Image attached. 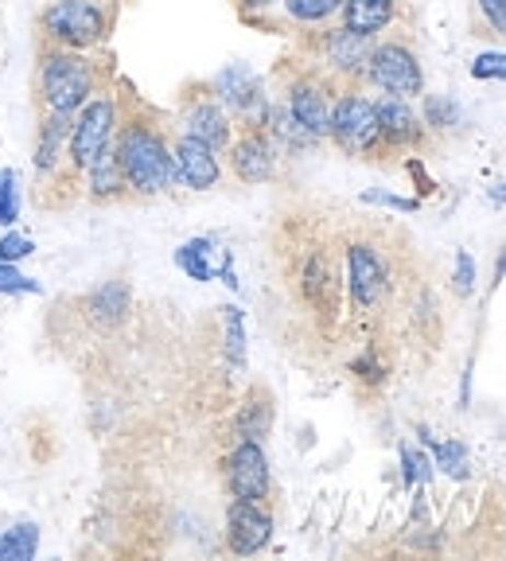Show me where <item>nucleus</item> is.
<instances>
[{
	"mask_svg": "<svg viewBox=\"0 0 506 561\" xmlns=\"http://www.w3.org/2000/svg\"><path fill=\"white\" fill-rule=\"evenodd\" d=\"M114 149H117V160H122L125 187H129V192L157 195V192H164V187H172V180H175L172 149H168V140L160 137L149 122H122Z\"/></svg>",
	"mask_w": 506,
	"mask_h": 561,
	"instance_id": "obj_1",
	"label": "nucleus"
},
{
	"mask_svg": "<svg viewBox=\"0 0 506 561\" xmlns=\"http://www.w3.org/2000/svg\"><path fill=\"white\" fill-rule=\"evenodd\" d=\"M97 94V70L82 51L55 47L39 59V102L47 114L74 117Z\"/></svg>",
	"mask_w": 506,
	"mask_h": 561,
	"instance_id": "obj_2",
	"label": "nucleus"
},
{
	"mask_svg": "<svg viewBox=\"0 0 506 561\" xmlns=\"http://www.w3.org/2000/svg\"><path fill=\"white\" fill-rule=\"evenodd\" d=\"M39 27L55 47L67 51H90L110 35V16L97 0H51L39 12Z\"/></svg>",
	"mask_w": 506,
	"mask_h": 561,
	"instance_id": "obj_3",
	"label": "nucleus"
},
{
	"mask_svg": "<svg viewBox=\"0 0 506 561\" xmlns=\"http://www.w3.org/2000/svg\"><path fill=\"white\" fill-rule=\"evenodd\" d=\"M117 129H122L117 98L94 94L79 114H74V122H70V140H67L70 168H74V172H87V168L117 140Z\"/></svg>",
	"mask_w": 506,
	"mask_h": 561,
	"instance_id": "obj_4",
	"label": "nucleus"
},
{
	"mask_svg": "<svg viewBox=\"0 0 506 561\" xmlns=\"http://www.w3.org/2000/svg\"><path fill=\"white\" fill-rule=\"evenodd\" d=\"M327 137H332L343 152H350V157H367V152H375L378 145H382L375 102L363 94H343L340 102H332Z\"/></svg>",
	"mask_w": 506,
	"mask_h": 561,
	"instance_id": "obj_5",
	"label": "nucleus"
},
{
	"mask_svg": "<svg viewBox=\"0 0 506 561\" xmlns=\"http://www.w3.org/2000/svg\"><path fill=\"white\" fill-rule=\"evenodd\" d=\"M367 79L375 82L382 94L393 98H417L425 90V70H421L417 55L405 44H378L370 51Z\"/></svg>",
	"mask_w": 506,
	"mask_h": 561,
	"instance_id": "obj_6",
	"label": "nucleus"
},
{
	"mask_svg": "<svg viewBox=\"0 0 506 561\" xmlns=\"http://www.w3.org/2000/svg\"><path fill=\"white\" fill-rule=\"evenodd\" d=\"M227 488L234 500L262 503L273 488L269 476V456H265L262 440H238L234 453L227 456Z\"/></svg>",
	"mask_w": 506,
	"mask_h": 561,
	"instance_id": "obj_7",
	"label": "nucleus"
},
{
	"mask_svg": "<svg viewBox=\"0 0 506 561\" xmlns=\"http://www.w3.org/2000/svg\"><path fill=\"white\" fill-rule=\"evenodd\" d=\"M215 94H219V105L230 110V114L245 117L250 125L262 122L265 114V82L253 75L245 62H230L227 70H219V79H215Z\"/></svg>",
	"mask_w": 506,
	"mask_h": 561,
	"instance_id": "obj_8",
	"label": "nucleus"
},
{
	"mask_svg": "<svg viewBox=\"0 0 506 561\" xmlns=\"http://www.w3.org/2000/svg\"><path fill=\"white\" fill-rule=\"evenodd\" d=\"M273 538V515L253 500H234L227 511V546L238 558L262 553Z\"/></svg>",
	"mask_w": 506,
	"mask_h": 561,
	"instance_id": "obj_9",
	"label": "nucleus"
},
{
	"mask_svg": "<svg viewBox=\"0 0 506 561\" xmlns=\"http://www.w3.org/2000/svg\"><path fill=\"white\" fill-rule=\"evenodd\" d=\"M347 280H350V297L358 308H375L386 297V285H390V273L375 245L355 242L347 250Z\"/></svg>",
	"mask_w": 506,
	"mask_h": 561,
	"instance_id": "obj_10",
	"label": "nucleus"
},
{
	"mask_svg": "<svg viewBox=\"0 0 506 561\" xmlns=\"http://www.w3.org/2000/svg\"><path fill=\"white\" fill-rule=\"evenodd\" d=\"M277 160L280 149L269 140L265 129H250L245 137L234 140V149H230V168H234L238 180L245 184H265L277 175Z\"/></svg>",
	"mask_w": 506,
	"mask_h": 561,
	"instance_id": "obj_11",
	"label": "nucleus"
},
{
	"mask_svg": "<svg viewBox=\"0 0 506 561\" xmlns=\"http://www.w3.org/2000/svg\"><path fill=\"white\" fill-rule=\"evenodd\" d=\"M172 164H175V180L184 187H192V192H207V187L219 184V175H222L219 152L210 149V145H203V140L187 137V133L175 140Z\"/></svg>",
	"mask_w": 506,
	"mask_h": 561,
	"instance_id": "obj_12",
	"label": "nucleus"
},
{
	"mask_svg": "<svg viewBox=\"0 0 506 561\" xmlns=\"http://www.w3.org/2000/svg\"><path fill=\"white\" fill-rule=\"evenodd\" d=\"M175 265L187 273L192 280H215L222 277L230 289H238V277H234V265H230V254L222 250L215 238H192L175 250Z\"/></svg>",
	"mask_w": 506,
	"mask_h": 561,
	"instance_id": "obj_13",
	"label": "nucleus"
},
{
	"mask_svg": "<svg viewBox=\"0 0 506 561\" xmlns=\"http://www.w3.org/2000/svg\"><path fill=\"white\" fill-rule=\"evenodd\" d=\"M375 51V39L370 35L347 32V27H335V32L323 35V59L327 67L347 75V79H367V62Z\"/></svg>",
	"mask_w": 506,
	"mask_h": 561,
	"instance_id": "obj_14",
	"label": "nucleus"
},
{
	"mask_svg": "<svg viewBox=\"0 0 506 561\" xmlns=\"http://www.w3.org/2000/svg\"><path fill=\"white\" fill-rule=\"evenodd\" d=\"M288 114L297 117L315 140L327 137V125H332V94L312 79H297L288 87Z\"/></svg>",
	"mask_w": 506,
	"mask_h": 561,
	"instance_id": "obj_15",
	"label": "nucleus"
},
{
	"mask_svg": "<svg viewBox=\"0 0 506 561\" xmlns=\"http://www.w3.org/2000/svg\"><path fill=\"white\" fill-rule=\"evenodd\" d=\"M378 110V129H382V145H393V149H410L425 137V125L421 117L410 110V98H393L386 94L382 102H375Z\"/></svg>",
	"mask_w": 506,
	"mask_h": 561,
	"instance_id": "obj_16",
	"label": "nucleus"
},
{
	"mask_svg": "<svg viewBox=\"0 0 506 561\" xmlns=\"http://www.w3.org/2000/svg\"><path fill=\"white\" fill-rule=\"evenodd\" d=\"M129 305H133L129 285H125V280H105V285H97V289L87 297L82 312H87V320L97 328V332H114V328L125 324Z\"/></svg>",
	"mask_w": 506,
	"mask_h": 561,
	"instance_id": "obj_17",
	"label": "nucleus"
},
{
	"mask_svg": "<svg viewBox=\"0 0 506 561\" xmlns=\"http://www.w3.org/2000/svg\"><path fill=\"white\" fill-rule=\"evenodd\" d=\"M70 122H74V117H67V114H44V125L35 133V152H32V164L39 175H51L55 168H59V160L67 157Z\"/></svg>",
	"mask_w": 506,
	"mask_h": 561,
	"instance_id": "obj_18",
	"label": "nucleus"
},
{
	"mask_svg": "<svg viewBox=\"0 0 506 561\" xmlns=\"http://www.w3.org/2000/svg\"><path fill=\"white\" fill-rule=\"evenodd\" d=\"M184 133L203 145H210L215 152H222L230 145V117L219 102H195L184 117Z\"/></svg>",
	"mask_w": 506,
	"mask_h": 561,
	"instance_id": "obj_19",
	"label": "nucleus"
},
{
	"mask_svg": "<svg viewBox=\"0 0 506 561\" xmlns=\"http://www.w3.org/2000/svg\"><path fill=\"white\" fill-rule=\"evenodd\" d=\"M343 27L358 35H370L375 39L378 32L393 24L398 16V0H343Z\"/></svg>",
	"mask_w": 506,
	"mask_h": 561,
	"instance_id": "obj_20",
	"label": "nucleus"
},
{
	"mask_svg": "<svg viewBox=\"0 0 506 561\" xmlns=\"http://www.w3.org/2000/svg\"><path fill=\"white\" fill-rule=\"evenodd\" d=\"M257 129L269 133V140L277 145L280 152H304L315 145V137L304 129V125L297 122V117L288 114V105H265L262 122H257Z\"/></svg>",
	"mask_w": 506,
	"mask_h": 561,
	"instance_id": "obj_21",
	"label": "nucleus"
},
{
	"mask_svg": "<svg viewBox=\"0 0 506 561\" xmlns=\"http://www.w3.org/2000/svg\"><path fill=\"white\" fill-rule=\"evenodd\" d=\"M82 175H87V187L94 199H114V195L125 192V172H122V160H117L114 145H110Z\"/></svg>",
	"mask_w": 506,
	"mask_h": 561,
	"instance_id": "obj_22",
	"label": "nucleus"
},
{
	"mask_svg": "<svg viewBox=\"0 0 506 561\" xmlns=\"http://www.w3.org/2000/svg\"><path fill=\"white\" fill-rule=\"evenodd\" d=\"M39 553V526L20 518L9 530H0V561H32Z\"/></svg>",
	"mask_w": 506,
	"mask_h": 561,
	"instance_id": "obj_23",
	"label": "nucleus"
},
{
	"mask_svg": "<svg viewBox=\"0 0 506 561\" xmlns=\"http://www.w3.org/2000/svg\"><path fill=\"white\" fill-rule=\"evenodd\" d=\"M421 440L428 445V456L437 460V468L445 476H452V480H463V476H468V453H463L460 440H433L425 430H421Z\"/></svg>",
	"mask_w": 506,
	"mask_h": 561,
	"instance_id": "obj_24",
	"label": "nucleus"
},
{
	"mask_svg": "<svg viewBox=\"0 0 506 561\" xmlns=\"http://www.w3.org/2000/svg\"><path fill=\"white\" fill-rule=\"evenodd\" d=\"M222 332H227V363L234 370H245V316L242 308H222Z\"/></svg>",
	"mask_w": 506,
	"mask_h": 561,
	"instance_id": "obj_25",
	"label": "nucleus"
},
{
	"mask_svg": "<svg viewBox=\"0 0 506 561\" xmlns=\"http://www.w3.org/2000/svg\"><path fill=\"white\" fill-rule=\"evenodd\" d=\"M332 293H335V277H332V265L323 262V257H312L304 265V297L312 305H332Z\"/></svg>",
	"mask_w": 506,
	"mask_h": 561,
	"instance_id": "obj_26",
	"label": "nucleus"
},
{
	"mask_svg": "<svg viewBox=\"0 0 506 561\" xmlns=\"http://www.w3.org/2000/svg\"><path fill=\"white\" fill-rule=\"evenodd\" d=\"M273 425V405L265 398H253L245 402V410L238 413V437L242 440H262Z\"/></svg>",
	"mask_w": 506,
	"mask_h": 561,
	"instance_id": "obj_27",
	"label": "nucleus"
},
{
	"mask_svg": "<svg viewBox=\"0 0 506 561\" xmlns=\"http://www.w3.org/2000/svg\"><path fill=\"white\" fill-rule=\"evenodd\" d=\"M20 203H24V195H20V172L16 168H4L0 172V227L4 230L16 227Z\"/></svg>",
	"mask_w": 506,
	"mask_h": 561,
	"instance_id": "obj_28",
	"label": "nucleus"
},
{
	"mask_svg": "<svg viewBox=\"0 0 506 561\" xmlns=\"http://www.w3.org/2000/svg\"><path fill=\"white\" fill-rule=\"evenodd\" d=\"M285 9L297 24H320L343 9V0H285Z\"/></svg>",
	"mask_w": 506,
	"mask_h": 561,
	"instance_id": "obj_29",
	"label": "nucleus"
},
{
	"mask_svg": "<svg viewBox=\"0 0 506 561\" xmlns=\"http://www.w3.org/2000/svg\"><path fill=\"white\" fill-rule=\"evenodd\" d=\"M0 293H4V297H35V293H44V285L35 277H27L20 265L0 262Z\"/></svg>",
	"mask_w": 506,
	"mask_h": 561,
	"instance_id": "obj_30",
	"label": "nucleus"
},
{
	"mask_svg": "<svg viewBox=\"0 0 506 561\" xmlns=\"http://www.w3.org/2000/svg\"><path fill=\"white\" fill-rule=\"evenodd\" d=\"M35 254V242L27 234H20L16 227H9L4 230V238H0V262H12V265H20V262H27V257Z\"/></svg>",
	"mask_w": 506,
	"mask_h": 561,
	"instance_id": "obj_31",
	"label": "nucleus"
},
{
	"mask_svg": "<svg viewBox=\"0 0 506 561\" xmlns=\"http://www.w3.org/2000/svg\"><path fill=\"white\" fill-rule=\"evenodd\" d=\"M433 460H428L425 453H417L413 445L402 448V476H405V488H417V483H428V476H433Z\"/></svg>",
	"mask_w": 506,
	"mask_h": 561,
	"instance_id": "obj_32",
	"label": "nucleus"
},
{
	"mask_svg": "<svg viewBox=\"0 0 506 561\" xmlns=\"http://www.w3.org/2000/svg\"><path fill=\"white\" fill-rule=\"evenodd\" d=\"M475 79H503L506 82V51H483L472 62Z\"/></svg>",
	"mask_w": 506,
	"mask_h": 561,
	"instance_id": "obj_33",
	"label": "nucleus"
},
{
	"mask_svg": "<svg viewBox=\"0 0 506 561\" xmlns=\"http://www.w3.org/2000/svg\"><path fill=\"white\" fill-rule=\"evenodd\" d=\"M456 293H463V297H468V293L475 289V257L472 254H456Z\"/></svg>",
	"mask_w": 506,
	"mask_h": 561,
	"instance_id": "obj_34",
	"label": "nucleus"
},
{
	"mask_svg": "<svg viewBox=\"0 0 506 561\" xmlns=\"http://www.w3.org/2000/svg\"><path fill=\"white\" fill-rule=\"evenodd\" d=\"M425 114H428V122L440 125V129H445V125H456V105L445 102V98H428Z\"/></svg>",
	"mask_w": 506,
	"mask_h": 561,
	"instance_id": "obj_35",
	"label": "nucleus"
},
{
	"mask_svg": "<svg viewBox=\"0 0 506 561\" xmlns=\"http://www.w3.org/2000/svg\"><path fill=\"white\" fill-rule=\"evenodd\" d=\"M363 203H382V207H393V210H417L421 203L417 199H405V195H390V192H367Z\"/></svg>",
	"mask_w": 506,
	"mask_h": 561,
	"instance_id": "obj_36",
	"label": "nucleus"
},
{
	"mask_svg": "<svg viewBox=\"0 0 506 561\" xmlns=\"http://www.w3.org/2000/svg\"><path fill=\"white\" fill-rule=\"evenodd\" d=\"M480 9L487 16V24L506 35V0H480Z\"/></svg>",
	"mask_w": 506,
	"mask_h": 561,
	"instance_id": "obj_37",
	"label": "nucleus"
},
{
	"mask_svg": "<svg viewBox=\"0 0 506 561\" xmlns=\"http://www.w3.org/2000/svg\"><path fill=\"white\" fill-rule=\"evenodd\" d=\"M355 375L367 378V382H382V367H378L370 355H363V359H355Z\"/></svg>",
	"mask_w": 506,
	"mask_h": 561,
	"instance_id": "obj_38",
	"label": "nucleus"
},
{
	"mask_svg": "<svg viewBox=\"0 0 506 561\" xmlns=\"http://www.w3.org/2000/svg\"><path fill=\"white\" fill-rule=\"evenodd\" d=\"M245 12H253V9H273V4H280V0H238Z\"/></svg>",
	"mask_w": 506,
	"mask_h": 561,
	"instance_id": "obj_39",
	"label": "nucleus"
},
{
	"mask_svg": "<svg viewBox=\"0 0 506 561\" xmlns=\"http://www.w3.org/2000/svg\"><path fill=\"white\" fill-rule=\"evenodd\" d=\"M491 199H495L498 207H506V184H503V187H495V192H491Z\"/></svg>",
	"mask_w": 506,
	"mask_h": 561,
	"instance_id": "obj_40",
	"label": "nucleus"
},
{
	"mask_svg": "<svg viewBox=\"0 0 506 561\" xmlns=\"http://www.w3.org/2000/svg\"><path fill=\"white\" fill-rule=\"evenodd\" d=\"M498 273H506V250H503V262H498Z\"/></svg>",
	"mask_w": 506,
	"mask_h": 561,
	"instance_id": "obj_41",
	"label": "nucleus"
}]
</instances>
